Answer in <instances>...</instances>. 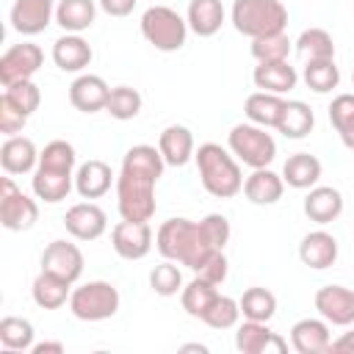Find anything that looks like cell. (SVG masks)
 Returning <instances> with one entry per match:
<instances>
[{
	"instance_id": "6da1fadb",
	"label": "cell",
	"mask_w": 354,
	"mask_h": 354,
	"mask_svg": "<svg viewBox=\"0 0 354 354\" xmlns=\"http://www.w3.org/2000/svg\"><path fill=\"white\" fill-rule=\"evenodd\" d=\"M166 169L158 147L136 144L122 158V171L116 177V207L127 221H149L155 216V185Z\"/></svg>"
},
{
	"instance_id": "7a4b0ae2",
	"label": "cell",
	"mask_w": 354,
	"mask_h": 354,
	"mask_svg": "<svg viewBox=\"0 0 354 354\" xmlns=\"http://www.w3.org/2000/svg\"><path fill=\"white\" fill-rule=\"evenodd\" d=\"M155 246L166 260H174L191 271H199L213 252H221L210 243L202 224L191 218H166L155 232Z\"/></svg>"
},
{
	"instance_id": "3957f363",
	"label": "cell",
	"mask_w": 354,
	"mask_h": 354,
	"mask_svg": "<svg viewBox=\"0 0 354 354\" xmlns=\"http://www.w3.org/2000/svg\"><path fill=\"white\" fill-rule=\"evenodd\" d=\"M196 160V171L202 180V188L216 196V199H230L235 194L243 191V174H241V160L224 149L216 141L199 144V149L194 152Z\"/></svg>"
},
{
	"instance_id": "277c9868",
	"label": "cell",
	"mask_w": 354,
	"mask_h": 354,
	"mask_svg": "<svg viewBox=\"0 0 354 354\" xmlns=\"http://www.w3.org/2000/svg\"><path fill=\"white\" fill-rule=\"evenodd\" d=\"M232 25L238 33L249 39L285 33L288 8L282 0H235L232 3Z\"/></svg>"
},
{
	"instance_id": "5b68a950",
	"label": "cell",
	"mask_w": 354,
	"mask_h": 354,
	"mask_svg": "<svg viewBox=\"0 0 354 354\" xmlns=\"http://www.w3.org/2000/svg\"><path fill=\"white\" fill-rule=\"evenodd\" d=\"M188 19H183L169 6H149L141 14V36L160 53H174L185 44L188 36Z\"/></svg>"
},
{
	"instance_id": "8992f818",
	"label": "cell",
	"mask_w": 354,
	"mask_h": 354,
	"mask_svg": "<svg viewBox=\"0 0 354 354\" xmlns=\"http://www.w3.org/2000/svg\"><path fill=\"white\" fill-rule=\"evenodd\" d=\"M227 147L249 169H266L277 158V141L271 138V133H266V127L254 122L235 124L227 136Z\"/></svg>"
},
{
	"instance_id": "52a82bcc",
	"label": "cell",
	"mask_w": 354,
	"mask_h": 354,
	"mask_svg": "<svg viewBox=\"0 0 354 354\" xmlns=\"http://www.w3.org/2000/svg\"><path fill=\"white\" fill-rule=\"evenodd\" d=\"M119 290L116 285L105 282V279H91V282H83L72 290L69 296V310L77 321H105V318H113L116 310H119Z\"/></svg>"
},
{
	"instance_id": "ba28073f",
	"label": "cell",
	"mask_w": 354,
	"mask_h": 354,
	"mask_svg": "<svg viewBox=\"0 0 354 354\" xmlns=\"http://www.w3.org/2000/svg\"><path fill=\"white\" fill-rule=\"evenodd\" d=\"M36 218H39L36 199L22 194L17 183L11 180V174L3 177L0 180V224L11 232H22V230H30Z\"/></svg>"
},
{
	"instance_id": "9c48e42d",
	"label": "cell",
	"mask_w": 354,
	"mask_h": 354,
	"mask_svg": "<svg viewBox=\"0 0 354 354\" xmlns=\"http://www.w3.org/2000/svg\"><path fill=\"white\" fill-rule=\"evenodd\" d=\"M44 64V53L39 44L33 41H22V44H11L3 55H0V83L11 86L19 80H30Z\"/></svg>"
},
{
	"instance_id": "30bf717a",
	"label": "cell",
	"mask_w": 354,
	"mask_h": 354,
	"mask_svg": "<svg viewBox=\"0 0 354 354\" xmlns=\"http://www.w3.org/2000/svg\"><path fill=\"white\" fill-rule=\"evenodd\" d=\"M111 243H113V252L122 260H141L152 249V227H149V221H127V218H122L111 230Z\"/></svg>"
},
{
	"instance_id": "8fae6325",
	"label": "cell",
	"mask_w": 354,
	"mask_h": 354,
	"mask_svg": "<svg viewBox=\"0 0 354 354\" xmlns=\"http://www.w3.org/2000/svg\"><path fill=\"white\" fill-rule=\"evenodd\" d=\"M41 271L75 285L83 274V252L72 241H50L41 252Z\"/></svg>"
},
{
	"instance_id": "7c38bea8",
	"label": "cell",
	"mask_w": 354,
	"mask_h": 354,
	"mask_svg": "<svg viewBox=\"0 0 354 354\" xmlns=\"http://www.w3.org/2000/svg\"><path fill=\"white\" fill-rule=\"evenodd\" d=\"M235 348L241 354H282L288 351V340L268 329V321H243L235 332Z\"/></svg>"
},
{
	"instance_id": "4fadbf2b",
	"label": "cell",
	"mask_w": 354,
	"mask_h": 354,
	"mask_svg": "<svg viewBox=\"0 0 354 354\" xmlns=\"http://www.w3.org/2000/svg\"><path fill=\"white\" fill-rule=\"evenodd\" d=\"M315 310L326 324L351 326L354 324V290L343 285H324L315 290Z\"/></svg>"
},
{
	"instance_id": "5bb4252c",
	"label": "cell",
	"mask_w": 354,
	"mask_h": 354,
	"mask_svg": "<svg viewBox=\"0 0 354 354\" xmlns=\"http://www.w3.org/2000/svg\"><path fill=\"white\" fill-rule=\"evenodd\" d=\"M55 17V0H14L11 6V28L19 36H36L41 33Z\"/></svg>"
},
{
	"instance_id": "9a60e30c",
	"label": "cell",
	"mask_w": 354,
	"mask_h": 354,
	"mask_svg": "<svg viewBox=\"0 0 354 354\" xmlns=\"http://www.w3.org/2000/svg\"><path fill=\"white\" fill-rule=\"evenodd\" d=\"M64 227L72 238L77 241H97L105 230H108V216L100 205L94 202H77L66 210L64 216Z\"/></svg>"
},
{
	"instance_id": "2e32d148",
	"label": "cell",
	"mask_w": 354,
	"mask_h": 354,
	"mask_svg": "<svg viewBox=\"0 0 354 354\" xmlns=\"http://www.w3.org/2000/svg\"><path fill=\"white\" fill-rule=\"evenodd\" d=\"M108 94H111V86L100 77V75H77L69 86V102L72 108L83 111V113H97V111H105L108 105Z\"/></svg>"
},
{
	"instance_id": "e0dca14e",
	"label": "cell",
	"mask_w": 354,
	"mask_h": 354,
	"mask_svg": "<svg viewBox=\"0 0 354 354\" xmlns=\"http://www.w3.org/2000/svg\"><path fill=\"white\" fill-rule=\"evenodd\" d=\"M0 166L6 174H28L39 166V149L28 136H8L0 147Z\"/></svg>"
},
{
	"instance_id": "ac0fdd59",
	"label": "cell",
	"mask_w": 354,
	"mask_h": 354,
	"mask_svg": "<svg viewBox=\"0 0 354 354\" xmlns=\"http://www.w3.org/2000/svg\"><path fill=\"white\" fill-rule=\"evenodd\" d=\"M299 260L307 268H315V271L335 266V260H337V238L332 232H326V230L307 232L301 238V243H299Z\"/></svg>"
},
{
	"instance_id": "d6986e66",
	"label": "cell",
	"mask_w": 354,
	"mask_h": 354,
	"mask_svg": "<svg viewBox=\"0 0 354 354\" xmlns=\"http://www.w3.org/2000/svg\"><path fill=\"white\" fill-rule=\"evenodd\" d=\"M91 44L80 33H64L53 41V61L64 72H83L91 64Z\"/></svg>"
},
{
	"instance_id": "ffe728a7",
	"label": "cell",
	"mask_w": 354,
	"mask_h": 354,
	"mask_svg": "<svg viewBox=\"0 0 354 354\" xmlns=\"http://www.w3.org/2000/svg\"><path fill=\"white\" fill-rule=\"evenodd\" d=\"M290 346L299 354H324L332 346L329 324L324 318H301L290 326Z\"/></svg>"
},
{
	"instance_id": "44dd1931",
	"label": "cell",
	"mask_w": 354,
	"mask_h": 354,
	"mask_svg": "<svg viewBox=\"0 0 354 354\" xmlns=\"http://www.w3.org/2000/svg\"><path fill=\"white\" fill-rule=\"evenodd\" d=\"M304 216L315 224H329L343 213V194L332 185H313L301 205Z\"/></svg>"
},
{
	"instance_id": "7402d4cb",
	"label": "cell",
	"mask_w": 354,
	"mask_h": 354,
	"mask_svg": "<svg viewBox=\"0 0 354 354\" xmlns=\"http://www.w3.org/2000/svg\"><path fill=\"white\" fill-rule=\"evenodd\" d=\"M158 149H160L166 166H185L196 152L194 133L185 124H169L158 136Z\"/></svg>"
},
{
	"instance_id": "603a6c76",
	"label": "cell",
	"mask_w": 354,
	"mask_h": 354,
	"mask_svg": "<svg viewBox=\"0 0 354 354\" xmlns=\"http://www.w3.org/2000/svg\"><path fill=\"white\" fill-rule=\"evenodd\" d=\"M75 185V174L64 171V169H47V166H36L33 177H30V188L36 194V199H44L50 205L66 199V194Z\"/></svg>"
},
{
	"instance_id": "cb8c5ba5",
	"label": "cell",
	"mask_w": 354,
	"mask_h": 354,
	"mask_svg": "<svg viewBox=\"0 0 354 354\" xmlns=\"http://www.w3.org/2000/svg\"><path fill=\"white\" fill-rule=\"evenodd\" d=\"M111 183H113V171L105 160H86L77 166L75 171V191L83 196V199H100L111 191Z\"/></svg>"
},
{
	"instance_id": "d4e9b609",
	"label": "cell",
	"mask_w": 354,
	"mask_h": 354,
	"mask_svg": "<svg viewBox=\"0 0 354 354\" xmlns=\"http://www.w3.org/2000/svg\"><path fill=\"white\" fill-rule=\"evenodd\" d=\"M252 80H254V86L260 91L285 94V91L296 88L299 75H296V69L285 58V61H263V64H257L254 72H252Z\"/></svg>"
},
{
	"instance_id": "484cf974",
	"label": "cell",
	"mask_w": 354,
	"mask_h": 354,
	"mask_svg": "<svg viewBox=\"0 0 354 354\" xmlns=\"http://www.w3.org/2000/svg\"><path fill=\"white\" fill-rule=\"evenodd\" d=\"M282 191H285L282 174L271 171L268 166L266 169H252V174L243 180V194L252 205H274V202L282 199Z\"/></svg>"
},
{
	"instance_id": "4316f807",
	"label": "cell",
	"mask_w": 354,
	"mask_h": 354,
	"mask_svg": "<svg viewBox=\"0 0 354 354\" xmlns=\"http://www.w3.org/2000/svg\"><path fill=\"white\" fill-rule=\"evenodd\" d=\"M282 180H285V185H290L296 191H310L321 180V160L310 152H296L285 160Z\"/></svg>"
},
{
	"instance_id": "83f0119b",
	"label": "cell",
	"mask_w": 354,
	"mask_h": 354,
	"mask_svg": "<svg viewBox=\"0 0 354 354\" xmlns=\"http://www.w3.org/2000/svg\"><path fill=\"white\" fill-rule=\"evenodd\" d=\"M185 19L196 36H202V39L216 36L224 25V6H221V0H191Z\"/></svg>"
},
{
	"instance_id": "f1b7e54d",
	"label": "cell",
	"mask_w": 354,
	"mask_h": 354,
	"mask_svg": "<svg viewBox=\"0 0 354 354\" xmlns=\"http://www.w3.org/2000/svg\"><path fill=\"white\" fill-rule=\"evenodd\" d=\"M97 3L94 0H58L55 6V22L66 33H83L94 25Z\"/></svg>"
},
{
	"instance_id": "f546056e",
	"label": "cell",
	"mask_w": 354,
	"mask_h": 354,
	"mask_svg": "<svg viewBox=\"0 0 354 354\" xmlns=\"http://www.w3.org/2000/svg\"><path fill=\"white\" fill-rule=\"evenodd\" d=\"M282 108H285L282 94H271V91H254L243 102L246 119L260 124V127H277V122L282 116Z\"/></svg>"
},
{
	"instance_id": "4dcf8cb0",
	"label": "cell",
	"mask_w": 354,
	"mask_h": 354,
	"mask_svg": "<svg viewBox=\"0 0 354 354\" xmlns=\"http://www.w3.org/2000/svg\"><path fill=\"white\" fill-rule=\"evenodd\" d=\"M69 288H72V282H66V279H61V277H55V274L41 271V274L33 279L30 296H33V301H36L41 310H58V307H64V304L69 301V296H72Z\"/></svg>"
},
{
	"instance_id": "1f68e13d",
	"label": "cell",
	"mask_w": 354,
	"mask_h": 354,
	"mask_svg": "<svg viewBox=\"0 0 354 354\" xmlns=\"http://www.w3.org/2000/svg\"><path fill=\"white\" fill-rule=\"evenodd\" d=\"M315 124V116L310 111L307 102L301 100H285V108H282V116L277 122V130L285 136V138H304Z\"/></svg>"
},
{
	"instance_id": "d6a6232c",
	"label": "cell",
	"mask_w": 354,
	"mask_h": 354,
	"mask_svg": "<svg viewBox=\"0 0 354 354\" xmlns=\"http://www.w3.org/2000/svg\"><path fill=\"white\" fill-rule=\"evenodd\" d=\"M218 285H213V282H207V279H202L199 274L180 290V301H183V310L191 315V318H202L205 315V310L213 304V299L218 296V290H216Z\"/></svg>"
},
{
	"instance_id": "836d02e7",
	"label": "cell",
	"mask_w": 354,
	"mask_h": 354,
	"mask_svg": "<svg viewBox=\"0 0 354 354\" xmlns=\"http://www.w3.org/2000/svg\"><path fill=\"white\" fill-rule=\"evenodd\" d=\"M301 77H304L307 88H313L315 94H329L340 83V69H337L335 58H315V61L304 64Z\"/></svg>"
},
{
	"instance_id": "e575fe53",
	"label": "cell",
	"mask_w": 354,
	"mask_h": 354,
	"mask_svg": "<svg viewBox=\"0 0 354 354\" xmlns=\"http://www.w3.org/2000/svg\"><path fill=\"white\" fill-rule=\"evenodd\" d=\"M241 315L249 321H271L277 313V296L268 288H246L243 296L238 299Z\"/></svg>"
},
{
	"instance_id": "d590c367",
	"label": "cell",
	"mask_w": 354,
	"mask_h": 354,
	"mask_svg": "<svg viewBox=\"0 0 354 354\" xmlns=\"http://www.w3.org/2000/svg\"><path fill=\"white\" fill-rule=\"evenodd\" d=\"M0 343L6 351H28L33 348V324L19 315H6L0 321Z\"/></svg>"
},
{
	"instance_id": "8d00e7d4",
	"label": "cell",
	"mask_w": 354,
	"mask_h": 354,
	"mask_svg": "<svg viewBox=\"0 0 354 354\" xmlns=\"http://www.w3.org/2000/svg\"><path fill=\"white\" fill-rule=\"evenodd\" d=\"M329 122L346 149H354V94H337L329 105Z\"/></svg>"
},
{
	"instance_id": "74e56055",
	"label": "cell",
	"mask_w": 354,
	"mask_h": 354,
	"mask_svg": "<svg viewBox=\"0 0 354 354\" xmlns=\"http://www.w3.org/2000/svg\"><path fill=\"white\" fill-rule=\"evenodd\" d=\"M296 50L304 61H315V58H335V39L324 30V28H307L301 30V36L296 39Z\"/></svg>"
},
{
	"instance_id": "f35d334b",
	"label": "cell",
	"mask_w": 354,
	"mask_h": 354,
	"mask_svg": "<svg viewBox=\"0 0 354 354\" xmlns=\"http://www.w3.org/2000/svg\"><path fill=\"white\" fill-rule=\"evenodd\" d=\"M238 318H241V304L232 296L218 293L199 321H205L210 329H232V326H238Z\"/></svg>"
},
{
	"instance_id": "ab89813d",
	"label": "cell",
	"mask_w": 354,
	"mask_h": 354,
	"mask_svg": "<svg viewBox=\"0 0 354 354\" xmlns=\"http://www.w3.org/2000/svg\"><path fill=\"white\" fill-rule=\"evenodd\" d=\"M141 102H144V100H141V94H138L136 88H130V86H116V88H111V94H108L105 111H108L113 119L127 122V119H136V116H138Z\"/></svg>"
},
{
	"instance_id": "60d3db41",
	"label": "cell",
	"mask_w": 354,
	"mask_h": 354,
	"mask_svg": "<svg viewBox=\"0 0 354 354\" xmlns=\"http://www.w3.org/2000/svg\"><path fill=\"white\" fill-rule=\"evenodd\" d=\"M149 288L158 296H177L183 290V271L174 260H163L149 271Z\"/></svg>"
},
{
	"instance_id": "b9f144b4",
	"label": "cell",
	"mask_w": 354,
	"mask_h": 354,
	"mask_svg": "<svg viewBox=\"0 0 354 354\" xmlns=\"http://www.w3.org/2000/svg\"><path fill=\"white\" fill-rule=\"evenodd\" d=\"M252 58L257 64L263 61H285L288 53H290V39L285 33H274V36H260V39H252Z\"/></svg>"
},
{
	"instance_id": "7bdbcfd3",
	"label": "cell",
	"mask_w": 354,
	"mask_h": 354,
	"mask_svg": "<svg viewBox=\"0 0 354 354\" xmlns=\"http://www.w3.org/2000/svg\"><path fill=\"white\" fill-rule=\"evenodd\" d=\"M77 163V155H75V147L64 138H55L50 141L41 152H39V166H47V169H64V171H72Z\"/></svg>"
},
{
	"instance_id": "ee69618b",
	"label": "cell",
	"mask_w": 354,
	"mask_h": 354,
	"mask_svg": "<svg viewBox=\"0 0 354 354\" xmlns=\"http://www.w3.org/2000/svg\"><path fill=\"white\" fill-rule=\"evenodd\" d=\"M3 97H8L25 116H30V113L39 108V102H41V91H39V86H36L33 80H19V83L6 86Z\"/></svg>"
},
{
	"instance_id": "f6af8a7d",
	"label": "cell",
	"mask_w": 354,
	"mask_h": 354,
	"mask_svg": "<svg viewBox=\"0 0 354 354\" xmlns=\"http://www.w3.org/2000/svg\"><path fill=\"white\" fill-rule=\"evenodd\" d=\"M199 224H202L205 235L210 238V243H213L216 249H224V246H227V241H230V235H232L227 216H221V213H210V216H205Z\"/></svg>"
},
{
	"instance_id": "bcb514c9",
	"label": "cell",
	"mask_w": 354,
	"mask_h": 354,
	"mask_svg": "<svg viewBox=\"0 0 354 354\" xmlns=\"http://www.w3.org/2000/svg\"><path fill=\"white\" fill-rule=\"evenodd\" d=\"M25 122H28V116H25L8 97H0V133L17 136V133H22Z\"/></svg>"
},
{
	"instance_id": "7dc6e473",
	"label": "cell",
	"mask_w": 354,
	"mask_h": 354,
	"mask_svg": "<svg viewBox=\"0 0 354 354\" xmlns=\"http://www.w3.org/2000/svg\"><path fill=\"white\" fill-rule=\"evenodd\" d=\"M227 271H230V266H227V257H224V249H221V252H213L196 274H199L202 279L213 282V285H221V282L227 279Z\"/></svg>"
},
{
	"instance_id": "c3c4849f",
	"label": "cell",
	"mask_w": 354,
	"mask_h": 354,
	"mask_svg": "<svg viewBox=\"0 0 354 354\" xmlns=\"http://www.w3.org/2000/svg\"><path fill=\"white\" fill-rule=\"evenodd\" d=\"M97 3L108 17H127V14H133L138 0H97Z\"/></svg>"
},
{
	"instance_id": "681fc988",
	"label": "cell",
	"mask_w": 354,
	"mask_h": 354,
	"mask_svg": "<svg viewBox=\"0 0 354 354\" xmlns=\"http://www.w3.org/2000/svg\"><path fill=\"white\" fill-rule=\"evenodd\" d=\"M329 351H337V354H354V329H351V332H343L337 340H332Z\"/></svg>"
},
{
	"instance_id": "f907efd6",
	"label": "cell",
	"mask_w": 354,
	"mask_h": 354,
	"mask_svg": "<svg viewBox=\"0 0 354 354\" xmlns=\"http://www.w3.org/2000/svg\"><path fill=\"white\" fill-rule=\"evenodd\" d=\"M30 351H33V354H47V351H53V354H64V343H36Z\"/></svg>"
},
{
	"instance_id": "816d5d0a",
	"label": "cell",
	"mask_w": 354,
	"mask_h": 354,
	"mask_svg": "<svg viewBox=\"0 0 354 354\" xmlns=\"http://www.w3.org/2000/svg\"><path fill=\"white\" fill-rule=\"evenodd\" d=\"M183 351H202V354H205L207 348H205V346H199V343H188V346H183Z\"/></svg>"
},
{
	"instance_id": "f5cc1de1",
	"label": "cell",
	"mask_w": 354,
	"mask_h": 354,
	"mask_svg": "<svg viewBox=\"0 0 354 354\" xmlns=\"http://www.w3.org/2000/svg\"><path fill=\"white\" fill-rule=\"evenodd\" d=\"M351 83H354V69H351Z\"/></svg>"
}]
</instances>
